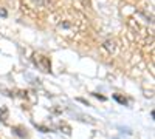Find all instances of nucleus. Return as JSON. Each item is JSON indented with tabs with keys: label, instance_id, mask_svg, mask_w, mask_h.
I'll return each instance as SVG.
<instances>
[{
	"label": "nucleus",
	"instance_id": "9d476101",
	"mask_svg": "<svg viewBox=\"0 0 155 139\" xmlns=\"http://www.w3.org/2000/svg\"><path fill=\"white\" fill-rule=\"evenodd\" d=\"M0 16H3V17H6V11H5V9H2V8H0Z\"/></svg>",
	"mask_w": 155,
	"mask_h": 139
},
{
	"label": "nucleus",
	"instance_id": "0eeeda50",
	"mask_svg": "<svg viewBox=\"0 0 155 139\" xmlns=\"http://www.w3.org/2000/svg\"><path fill=\"white\" fill-rule=\"evenodd\" d=\"M113 99H115V100H118V102L123 104V105H127V99L123 97V96H120V94H113Z\"/></svg>",
	"mask_w": 155,
	"mask_h": 139
},
{
	"label": "nucleus",
	"instance_id": "20e7f679",
	"mask_svg": "<svg viewBox=\"0 0 155 139\" xmlns=\"http://www.w3.org/2000/svg\"><path fill=\"white\" fill-rule=\"evenodd\" d=\"M102 49H104L106 53H109V54H115V51H116V42L112 40V39L106 40L104 43H102Z\"/></svg>",
	"mask_w": 155,
	"mask_h": 139
},
{
	"label": "nucleus",
	"instance_id": "1a4fd4ad",
	"mask_svg": "<svg viewBox=\"0 0 155 139\" xmlns=\"http://www.w3.org/2000/svg\"><path fill=\"white\" fill-rule=\"evenodd\" d=\"M36 127H37L39 130H42V133H47V131H50L47 127H42V125H36Z\"/></svg>",
	"mask_w": 155,
	"mask_h": 139
},
{
	"label": "nucleus",
	"instance_id": "f257e3e1",
	"mask_svg": "<svg viewBox=\"0 0 155 139\" xmlns=\"http://www.w3.org/2000/svg\"><path fill=\"white\" fill-rule=\"evenodd\" d=\"M51 22H53L56 31L65 37H74L84 28V17L78 11H71V9L54 12L51 16Z\"/></svg>",
	"mask_w": 155,
	"mask_h": 139
},
{
	"label": "nucleus",
	"instance_id": "7ed1b4c3",
	"mask_svg": "<svg viewBox=\"0 0 155 139\" xmlns=\"http://www.w3.org/2000/svg\"><path fill=\"white\" fill-rule=\"evenodd\" d=\"M34 64H36L37 67H41L42 71H50V67H51L48 57L41 56V54H36V56H34Z\"/></svg>",
	"mask_w": 155,
	"mask_h": 139
},
{
	"label": "nucleus",
	"instance_id": "6e6552de",
	"mask_svg": "<svg viewBox=\"0 0 155 139\" xmlns=\"http://www.w3.org/2000/svg\"><path fill=\"white\" fill-rule=\"evenodd\" d=\"M59 128H61V130H64V133H65V134H71V128L68 127L67 124H62V122H61Z\"/></svg>",
	"mask_w": 155,
	"mask_h": 139
},
{
	"label": "nucleus",
	"instance_id": "39448f33",
	"mask_svg": "<svg viewBox=\"0 0 155 139\" xmlns=\"http://www.w3.org/2000/svg\"><path fill=\"white\" fill-rule=\"evenodd\" d=\"M12 133L17 134V136H20V137H27V130H23V128H20V127H14V128H12Z\"/></svg>",
	"mask_w": 155,
	"mask_h": 139
},
{
	"label": "nucleus",
	"instance_id": "9b49d317",
	"mask_svg": "<svg viewBox=\"0 0 155 139\" xmlns=\"http://www.w3.org/2000/svg\"><path fill=\"white\" fill-rule=\"evenodd\" d=\"M95 97H98V99H101V100H106L104 96H99V94H95Z\"/></svg>",
	"mask_w": 155,
	"mask_h": 139
},
{
	"label": "nucleus",
	"instance_id": "423d86ee",
	"mask_svg": "<svg viewBox=\"0 0 155 139\" xmlns=\"http://www.w3.org/2000/svg\"><path fill=\"white\" fill-rule=\"evenodd\" d=\"M6 119H8V108L3 107V108H0V121L6 122Z\"/></svg>",
	"mask_w": 155,
	"mask_h": 139
},
{
	"label": "nucleus",
	"instance_id": "f03ea898",
	"mask_svg": "<svg viewBox=\"0 0 155 139\" xmlns=\"http://www.w3.org/2000/svg\"><path fill=\"white\" fill-rule=\"evenodd\" d=\"M129 27L132 28L134 31V36L135 39L140 45L143 46H147V45H153V34L152 31H149V28L146 27V25H143L138 19H130L129 20Z\"/></svg>",
	"mask_w": 155,
	"mask_h": 139
}]
</instances>
